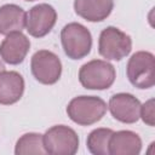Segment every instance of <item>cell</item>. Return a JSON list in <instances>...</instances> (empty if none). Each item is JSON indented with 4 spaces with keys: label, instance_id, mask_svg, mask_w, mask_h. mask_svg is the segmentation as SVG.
I'll use <instances>...</instances> for the list:
<instances>
[{
    "label": "cell",
    "instance_id": "12",
    "mask_svg": "<svg viewBox=\"0 0 155 155\" xmlns=\"http://www.w3.org/2000/svg\"><path fill=\"white\" fill-rule=\"evenodd\" d=\"M113 8L114 0H74L75 13L88 22L104 21Z\"/></svg>",
    "mask_w": 155,
    "mask_h": 155
},
{
    "label": "cell",
    "instance_id": "15",
    "mask_svg": "<svg viewBox=\"0 0 155 155\" xmlns=\"http://www.w3.org/2000/svg\"><path fill=\"white\" fill-rule=\"evenodd\" d=\"M111 128L99 127L91 131L86 139V147L93 155H109V139L113 134Z\"/></svg>",
    "mask_w": 155,
    "mask_h": 155
},
{
    "label": "cell",
    "instance_id": "1",
    "mask_svg": "<svg viewBox=\"0 0 155 155\" xmlns=\"http://www.w3.org/2000/svg\"><path fill=\"white\" fill-rule=\"evenodd\" d=\"M107 103L97 96H78L67 105L69 119L80 126H91L105 115Z\"/></svg>",
    "mask_w": 155,
    "mask_h": 155
},
{
    "label": "cell",
    "instance_id": "14",
    "mask_svg": "<svg viewBox=\"0 0 155 155\" xmlns=\"http://www.w3.org/2000/svg\"><path fill=\"white\" fill-rule=\"evenodd\" d=\"M27 13L16 4H5L0 6V34L22 31L25 28Z\"/></svg>",
    "mask_w": 155,
    "mask_h": 155
},
{
    "label": "cell",
    "instance_id": "16",
    "mask_svg": "<svg viewBox=\"0 0 155 155\" xmlns=\"http://www.w3.org/2000/svg\"><path fill=\"white\" fill-rule=\"evenodd\" d=\"M16 155H25V154H46L44 148V137L36 132H29L21 136L15 147Z\"/></svg>",
    "mask_w": 155,
    "mask_h": 155
},
{
    "label": "cell",
    "instance_id": "13",
    "mask_svg": "<svg viewBox=\"0 0 155 155\" xmlns=\"http://www.w3.org/2000/svg\"><path fill=\"white\" fill-rule=\"evenodd\" d=\"M142 150L140 137L128 130L113 132L109 139V155H138Z\"/></svg>",
    "mask_w": 155,
    "mask_h": 155
},
{
    "label": "cell",
    "instance_id": "19",
    "mask_svg": "<svg viewBox=\"0 0 155 155\" xmlns=\"http://www.w3.org/2000/svg\"><path fill=\"white\" fill-rule=\"evenodd\" d=\"M24 1H35V0H24Z\"/></svg>",
    "mask_w": 155,
    "mask_h": 155
},
{
    "label": "cell",
    "instance_id": "10",
    "mask_svg": "<svg viewBox=\"0 0 155 155\" xmlns=\"http://www.w3.org/2000/svg\"><path fill=\"white\" fill-rule=\"evenodd\" d=\"M29 48L30 41L22 31L11 33L0 44V57L5 63L17 65L24 61Z\"/></svg>",
    "mask_w": 155,
    "mask_h": 155
},
{
    "label": "cell",
    "instance_id": "18",
    "mask_svg": "<svg viewBox=\"0 0 155 155\" xmlns=\"http://www.w3.org/2000/svg\"><path fill=\"white\" fill-rule=\"evenodd\" d=\"M4 70H5V65H4V63H2L1 59H0V73L4 71Z\"/></svg>",
    "mask_w": 155,
    "mask_h": 155
},
{
    "label": "cell",
    "instance_id": "4",
    "mask_svg": "<svg viewBox=\"0 0 155 155\" xmlns=\"http://www.w3.org/2000/svg\"><path fill=\"white\" fill-rule=\"evenodd\" d=\"M132 50V39L128 34L116 27L104 28L98 39L99 54L109 61H121L130 54Z\"/></svg>",
    "mask_w": 155,
    "mask_h": 155
},
{
    "label": "cell",
    "instance_id": "7",
    "mask_svg": "<svg viewBox=\"0 0 155 155\" xmlns=\"http://www.w3.org/2000/svg\"><path fill=\"white\" fill-rule=\"evenodd\" d=\"M30 69L36 81L42 85H53L61 79L62 62L52 51L39 50L31 56Z\"/></svg>",
    "mask_w": 155,
    "mask_h": 155
},
{
    "label": "cell",
    "instance_id": "2",
    "mask_svg": "<svg viewBox=\"0 0 155 155\" xmlns=\"http://www.w3.org/2000/svg\"><path fill=\"white\" fill-rule=\"evenodd\" d=\"M61 42L68 58L81 59L91 52L92 35L81 23L71 22L65 24L61 30Z\"/></svg>",
    "mask_w": 155,
    "mask_h": 155
},
{
    "label": "cell",
    "instance_id": "5",
    "mask_svg": "<svg viewBox=\"0 0 155 155\" xmlns=\"http://www.w3.org/2000/svg\"><path fill=\"white\" fill-rule=\"evenodd\" d=\"M155 57L149 51H137L127 62L126 73L130 82L140 90L150 88L155 84Z\"/></svg>",
    "mask_w": 155,
    "mask_h": 155
},
{
    "label": "cell",
    "instance_id": "3",
    "mask_svg": "<svg viewBox=\"0 0 155 155\" xmlns=\"http://www.w3.org/2000/svg\"><path fill=\"white\" fill-rule=\"evenodd\" d=\"M116 78L115 68L103 59H92L81 65L79 81L86 90H108Z\"/></svg>",
    "mask_w": 155,
    "mask_h": 155
},
{
    "label": "cell",
    "instance_id": "8",
    "mask_svg": "<svg viewBox=\"0 0 155 155\" xmlns=\"http://www.w3.org/2000/svg\"><path fill=\"white\" fill-rule=\"evenodd\" d=\"M57 22V12L53 6L48 4H38L33 6L25 19V28L29 35L34 38H42L47 35Z\"/></svg>",
    "mask_w": 155,
    "mask_h": 155
},
{
    "label": "cell",
    "instance_id": "11",
    "mask_svg": "<svg viewBox=\"0 0 155 155\" xmlns=\"http://www.w3.org/2000/svg\"><path fill=\"white\" fill-rule=\"evenodd\" d=\"M24 79L15 70L0 73V104L11 105L17 103L24 93Z\"/></svg>",
    "mask_w": 155,
    "mask_h": 155
},
{
    "label": "cell",
    "instance_id": "17",
    "mask_svg": "<svg viewBox=\"0 0 155 155\" xmlns=\"http://www.w3.org/2000/svg\"><path fill=\"white\" fill-rule=\"evenodd\" d=\"M139 117H142L143 122L147 124L148 126L153 127L155 125V111H154V99L153 98L147 101L144 104H140Z\"/></svg>",
    "mask_w": 155,
    "mask_h": 155
},
{
    "label": "cell",
    "instance_id": "9",
    "mask_svg": "<svg viewBox=\"0 0 155 155\" xmlns=\"http://www.w3.org/2000/svg\"><path fill=\"white\" fill-rule=\"evenodd\" d=\"M108 109L115 120L122 124H134L139 120L140 102L131 93L120 92L110 97Z\"/></svg>",
    "mask_w": 155,
    "mask_h": 155
},
{
    "label": "cell",
    "instance_id": "6",
    "mask_svg": "<svg viewBox=\"0 0 155 155\" xmlns=\"http://www.w3.org/2000/svg\"><path fill=\"white\" fill-rule=\"evenodd\" d=\"M44 137V148L50 155H74L79 149L78 133L65 125L50 127Z\"/></svg>",
    "mask_w": 155,
    "mask_h": 155
}]
</instances>
